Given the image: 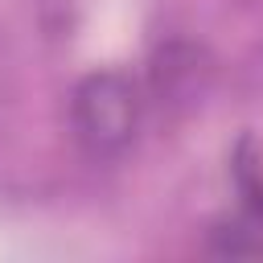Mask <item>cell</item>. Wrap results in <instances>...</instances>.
<instances>
[{
	"label": "cell",
	"instance_id": "cell-1",
	"mask_svg": "<svg viewBox=\"0 0 263 263\" xmlns=\"http://www.w3.org/2000/svg\"><path fill=\"white\" fill-rule=\"evenodd\" d=\"M74 140L90 156H119L140 127V90L123 70H95L70 95Z\"/></svg>",
	"mask_w": 263,
	"mask_h": 263
},
{
	"label": "cell",
	"instance_id": "cell-2",
	"mask_svg": "<svg viewBox=\"0 0 263 263\" xmlns=\"http://www.w3.org/2000/svg\"><path fill=\"white\" fill-rule=\"evenodd\" d=\"M214 251L218 255H263V230H251L242 222H230V226H218L214 230Z\"/></svg>",
	"mask_w": 263,
	"mask_h": 263
}]
</instances>
